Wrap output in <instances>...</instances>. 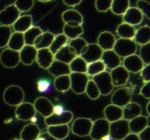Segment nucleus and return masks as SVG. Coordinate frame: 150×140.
<instances>
[{"label":"nucleus","instance_id":"f257e3e1","mask_svg":"<svg viewBox=\"0 0 150 140\" xmlns=\"http://www.w3.org/2000/svg\"><path fill=\"white\" fill-rule=\"evenodd\" d=\"M25 98V93L23 89L16 85L9 86L6 88L3 94L4 101L12 107H17L23 102Z\"/></svg>","mask_w":150,"mask_h":140},{"label":"nucleus","instance_id":"f03ea898","mask_svg":"<svg viewBox=\"0 0 150 140\" xmlns=\"http://www.w3.org/2000/svg\"><path fill=\"white\" fill-rule=\"evenodd\" d=\"M113 50L120 58H125L136 53L137 44L132 39L119 38L116 41Z\"/></svg>","mask_w":150,"mask_h":140},{"label":"nucleus","instance_id":"7ed1b4c3","mask_svg":"<svg viewBox=\"0 0 150 140\" xmlns=\"http://www.w3.org/2000/svg\"><path fill=\"white\" fill-rule=\"evenodd\" d=\"M93 122H94L88 117L76 118L71 123V130L74 135L78 136H88L90 135Z\"/></svg>","mask_w":150,"mask_h":140},{"label":"nucleus","instance_id":"20e7f679","mask_svg":"<svg viewBox=\"0 0 150 140\" xmlns=\"http://www.w3.org/2000/svg\"><path fill=\"white\" fill-rule=\"evenodd\" d=\"M92 80L96 83V87H98L101 95L107 96L112 92L114 86L112 84V80H111L110 72L104 71V72L94 76Z\"/></svg>","mask_w":150,"mask_h":140},{"label":"nucleus","instance_id":"39448f33","mask_svg":"<svg viewBox=\"0 0 150 140\" xmlns=\"http://www.w3.org/2000/svg\"><path fill=\"white\" fill-rule=\"evenodd\" d=\"M130 132L129 121L125 119H120L118 121L110 122V136L111 138L117 140H122Z\"/></svg>","mask_w":150,"mask_h":140},{"label":"nucleus","instance_id":"423d86ee","mask_svg":"<svg viewBox=\"0 0 150 140\" xmlns=\"http://www.w3.org/2000/svg\"><path fill=\"white\" fill-rule=\"evenodd\" d=\"M110 124L105 118H99L93 122L90 132L92 140H102L106 136L110 135Z\"/></svg>","mask_w":150,"mask_h":140},{"label":"nucleus","instance_id":"0eeeda50","mask_svg":"<svg viewBox=\"0 0 150 140\" xmlns=\"http://www.w3.org/2000/svg\"><path fill=\"white\" fill-rule=\"evenodd\" d=\"M70 80H71V89L76 94H82L85 93L88 82L89 80L87 73H75L71 72Z\"/></svg>","mask_w":150,"mask_h":140},{"label":"nucleus","instance_id":"6e6552de","mask_svg":"<svg viewBox=\"0 0 150 140\" xmlns=\"http://www.w3.org/2000/svg\"><path fill=\"white\" fill-rule=\"evenodd\" d=\"M21 16V12L14 5L7 6L0 12V24L2 26L11 27Z\"/></svg>","mask_w":150,"mask_h":140},{"label":"nucleus","instance_id":"1a4fd4ad","mask_svg":"<svg viewBox=\"0 0 150 140\" xmlns=\"http://www.w3.org/2000/svg\"><path fill=\"white\" fill-rule=\"evenodd\" d=\"M20 60V52L15 51L10 49H5L0 54V63L6 68L13 69L19 65Z\"/></svg>","mask_w":150,"mask_h":140},{"label":"nucleus","instance_id":"9d476101","mask_svg":"<svg viewBox=\"0 0 150 140\" xmlns=\"http://www.w3.org/2000/svg\"><path fill=\"white\" fill-rule=\"evenodd\" d=\"M103 50L99 47L97 43H88L83 51L81 54V57H82L88 63H91L93 62H96L101 60Z\"/></svg>","mask_w":150,"mask_h":140},{"label":"nucleus","instance_id":"9b49d317","mask_svg":"<svg viewBox=\"0 0 150 140\" xmlns=\"http://www.w3.org/2000/svg\"><path fill=\"white\" fill-rule=\"evenodd\" d=\"M110 74L113 86L117 87L126 85L130 78V72L123 65H119L115 69L111 70Z\"/></svg>","mask_w":150,"mask_h":140},{"label":"nucleus","instance_id":"f8f14e48","mask_svg":"<svg viewBox=\"0 0 150 140\" xmlns=\"http://www.w3.org/2000/svg\"><path fill=\"white\" fill-rule=\"evenodd\" d=\"M111 104L120 108H124L132 101V92L127 87H121L117 89L111 96Z\"/></svg>","mask_w":150,"mask_h":140},{"label":"nucleus","instance_id":"ddd939ff","mask_svg":"<svg viewBox=\"0 0 150 140\" xmlns=\"http://www.w3.org/2000/svg\"><path fill=\"white\" fill-rule=\"evenodd\" d=\"M36 115V111L35 109L34 104L30 102H22L16 107L15 116L21 121H31L33 117Z\"/></svg>","mask_w":150,"mask_h":140},{"label":"nucleus","instance_id":"4468645a","mask_svg":"<svg viewBox=\"0 0 150 140\" xmlns=\"http://www.w3.org/2000/svg\"><path fill=\"white\" fill-rule=\"evenodd\" d=\"M73 119V114L71 111L64 110L60 115L52 114L51 115L44 118V122L48 126L52 125H62V124H68Z\"/></svg>","mask_w":150,"mask_h":140},{"label":"nucleus","instance_id":"2eb2a0df","mask_svg":"<svg viewBox=\"0 0 150 140\" xmlns=\"http://www.w3.org/2000/svg\"><path fill=\"white\" fill-rule=\"evenodd\" d=\"M33 104H34L36 113H39L44 118L48 117L53 114L54 105L49 99H47L45 97L37 98Z\"/></svg>","mask_w":150,"mask_h":140},{"label":"nucleus","instance_id":"dca6fc26","mask_svg":"<svg viewBox=\"0 0 150 140\" xmlns=\"http://www.w3.org/2000/svg\"><path fill=\"white\" fill-rule=\"evenodd\" d=\"M123 66L129 72L138 73L140 72L142 68L144 67V63L139 55L133 54L127 57H125L123 60Z\"/></svg>","mask_w":150,"mask_h":140},{"label":"nucleus","instance_id":"f3484780","mask_svg":"<svg viewBox=\"0 0 150 140\" xmlns=\"http://www.w3.org/2000/svg\"><path fill=\"white\" fill-rule=\"evenodd\" d=\"M143 14L137 7H130L123 14V21L132 27L139 25L143 20Z\"/></svg>","mask_w":150,"mask_h":140},{"label":"nucleus","instance_id":"a211bd4d","mask_svg":"<svg viewBox=\"0 0 150 140\" xmlns=\"http://www.w3.org/2000/svg\"><path fill=\"white\" fill-rule=\"evenodd\" d=\"M37 49L34 46L25 45L20 51V60L24 65H32L36 61Z\"/></svg>","mask_w":150,"mask_h":140},{"label":"nucleus","instance_id":"6ab92c4d","mask_svg":"<svg viewBox=\"0 0 150 140\" xmlns=\"http://www.w3.org/2000/svg\"><path fill=\"white\" fill-rule=\"evenodd\" d=\"M62 20L64 24L71 26H80L83 24V16L76 10L70 9L62 13Z\"/></svg>","mask_w":150,"mask_h":140},{"label":"nucleus","instance_id":"aec40b11","mask_svg":"<svg viewBox=\"0 0 150 140\" xmlns=\"http://www.w3.org/2000/svg\"><path fill=\"white\" fill-rule=\"evenodd\" d=\"M116 41L115 35L109 31L102 32L97 37V44L103 51L113 49Z\"/></svg>","mask_w":150,"mask_h":140},{"label":"nucleus","instance_id":"412c9836","mask_svg":"<svg viewBox=\"0 0 150 140\" xmlns=\"http://www.w3.org/2000/svg\"><path fill=\"white\" fill-rule=\"evenodd\" d=\"M54 60V55L49 49H42L37 50L36 63L41 68L48 70Z\"/></svg>","mask_w":150,"mask_h":140},{"label":"nucleus","instance_id":"4be33fe9","mask_svg":"<svg viewBox=\"0 0 150 140\" xmlns=\"http://www.w3.org/2000/svg\"><path fill=\"white\" fill-rule=\"evenodd\" d=\"M49 72L55 78L64 76V75H70L71 71L68 63H64L63 62L54 60L51 65L48 68Z\"/></svg>","mask_w":150,"mask_h":140},{"label":"nucleus","instance_id":"5701e85b","mask_svg":"<svg viewBox=\"0 0 150 140\" xmlns=\"http://www.w3.org/2000/svg\"><path fill=\"white\" fill-rule=\"evenodd\" d=\"M101 60L103 62L106 68L110 69V71L121 64V58L115 53L113 49L103 51Z\"/></svg>","mask_w":150,"mask_h":140},{"label":"nucleus","instance_id":"b1692460","mask_svg":"<svg viewBox=\"0 0 150 140\" xmlns=\"http://www.w3.org/2000/svg\"><path fill=\"white\" fill-rule=\"evenodd\" d=\"M41 132V129L37 124L28 123L21 131V140H36Z\"/></svg>","mask_w":150,"mask_h":140},{"label":"nucleus","instance_id":"393cba45","mask_svg":"<svg viewBox=\"0 0 150 140\" xmlns=\"http://www.w3.org/2000/svg\"><path fill=\"white\" fill-rule=\"evenodd\" d=\"M76 56H78L75 54L73 49L68 44H66L54 55V59L69 64Z\"/></svg>","mask_w":150,"mask_h":140},{"label":"nucleus","instance_id":"a878e982","mask_svg":"<svg viewBox=\"0 0 150 140\" xmlns=\"http://www.w3.org/2000/svg\"><path fill=\"white\" fill-rule=\"evenodd\" d=\"M104 118L109 122H113L123 119V108L113 104H110L105 107L103 110Z\"/></svg>","mask_w":150,"mask_h":140},{"label":"nucleus","instance_id":"bb28decb","mask_svg":"<svg viewBox=\"0 0 150 140\" xmlns=\"http://www.w3.org/2000/svg\"><path fill=\"white\" fill-rule=\"evenodd\" d=\"M47 132L50 134L53 137L57 140L65 139L69 133H70V127L68 124H62V125H52L48 126Z\"/></svg>","mask_w":150,"mask_h":140},{"label":"nucleus","instance_id":"cd10ccee","mask_svg":"<svg viewBox=\"0 0 150 140\" xmlns=\"http://www.w3.org/2000/svg\"><path fill=\"white\" fill-rule=\"evenodd\" d=\"M146 126H148V118L145 115H139L129 121V129L131 133L139 135Z\"/></svg>","mask_w":150,"mask_h":140},{"label":"nucleus","instance_id":"c85d7f7f","mask_svg":"<svg viewBox=\"0 0 150 140\" xmlns=\"http://www.w3.org/2000/svg\"><path fill=\"white\" fill-rule=\"evenodd\" d=\"M31 27H33V18L31 15H23L20 16L19 19L13 25L14 32L24 34Z\"/></svg>","mask_w":150,"mask_h":140},{"label":"nucleus","instance_id":"c756f323","mask_svg":"<svg viewBox=\"0 0 150 140\" xmlns=\"http://www.w3.org/2000/svg\"><path fill=\"white\" fill-rule=\"evenodd\" d=\"M142 108L137 102H130L123 108V119L131 121L132 119L140 115Z\"/></svg>","mask_w":150,"mask_h":140},{"label":"nucleus","instance_id":"7c9ffc66","mask_svg":"<svg viewBox=\"0 0 150 140\" xmlns=\"http://www.w3.org/2000/svg\"><path fill=\"white\" fill-rule=\"evenodd\" d=\"M55 34L51 32H43L42 34H40L36 40L35 41L34 47L38 50L42 49H49L55 38Z\"/></svg>","mask_w":150,"mask_h":140},{"label":"nucleus","instance_id":"2f4dec72","mask_svg":"<svg viewBox=\"0 0 150 140\" xmlns=\"http://www.w3.org/2000/svg\"><path fill=\"white\" fill-rule=\"evenodd\" d=\"M133 41L140 46L150 42V27L143 26L136 30Z\"/></svg>","mask_w":150,"mask_h":140},{"label":"nucleus","instance_id":"473e14b6","mask_svg":"<svg viewBox=\"0 0 150 140\" xmlns=\"http://www.w3.org/2000/svg\"><path fill=\"white\" fill-rule=\"evenodd\" d=\"M25 45L26 44H25V40H24V34L22 33L14 32L12 34L7 46H8V49L20 52Z\"/></svg>","mask_w":150,"mask_h":140},{"label":"nucleus","instance_id":"72a5a7b5","mask_svg":"<svg viewBox=\"0 0 150 140\" xmlns=\"http://www.w3.org/2000/svg\"><path fill=\"white\" fill-rule=\"evenodd\" d=\"M88 64V63L82 57L78 56L69 63L70 71L75 73H87Z\"/></svg>","mask_w":150,"mask_h":140},{"label":"nucleus","instance_id":"f704fd0d","mask_svg":"<svg viewBox=\"0 0 150 140\" xmlns=\"http://www.w3.org/2000/svg\"><path fill=\"white\" fill-rule=\"evenodd\" d=\"M116 32H117V34L119 36V38L133 40L135 33H136V29L134 28V27L123 22L117 26Z\"/></svg>","mask_w":150,"mask_h":140},{"label":"nucleus","instance_id":"c9c22d12","mask_svg":"<svg viewBox=\"0 0 150 140\" xmlns=\"http://www.w3.org/2000/svg\"><path fill=\"white\" fill-rule=\"evenodd\" d=\"M84 33V29L82 25L80 26H71L68 24H64L63 27V34L68 38V40H73L80 37Z\"/></svg>","mask_w":150,"mask_h":140},{"label":"nucleus","instance_id":"e433bc0d","mask_svg":"<svg viewBox=\"0 0 150 140\" xmlns=\"http://www.w3.org/2000/svg\"><path fill=\"white\" fill-rule=\"evenodd\" d=\"M54 87L59 93H65L71 89V80L69 75L57 77L54 79Z\"/></svg>","mask_w":150,"mask_h":140},{"label":"nucleus","instance_id":"4c0bfd02","mask_svg":"<svg viewBox=\"0 0 150 140\" xmlns=\"http://www.w3.org/2000/svg\"><path fill=\"white\" fill-rule=\"evenodd\" d=\"M130 8V0H112L110 10L115 15H122Z\"/></svg>","mask_w":150,"mask_h":140},{"label":"nucleus","instance_id":"58836bf2","mask_svg":"<svg viewBox=\"0 0 150 140\" xmlns=\"http://www.w3.org/2000/svg\"><path fill=\"white\" fill-rule=\"evenodd\" d=\"M42 33H43L42 30L39 27H31L28 31H26L23 34H24V40H25V44L34 46L35 41Z\"/></svg>","mask_w":150,"mask_h":140},{"label":"nucleus","instance_id":"ea45409f","mask_svg":"<svg viewBox=\"0 0 150 140\" xmlns=\"http://www.w3.org/2000/svg\"><path fill=\"white\" fill-rule=\"evenodd\" d=\"M67 42H68V38L64 34H59L55 36L49 49L51 51V53L53 55H55L61 48L65 46L67 44Z\"/></svg>","mask_w":150,"mask_h":140},{"label":"nucleus","instance_id":"a19ab883","mask_svg":"<svg viewBox=\"0 0 150 140\" xmlns=\"http://www.w3.org/2000/svg\"><path fill=\"white\" fill-rule=\"evenodd\" d=\"M106 70V66L103 63L102 60H98L96 62H93L91 63L88 64V70H87V74L88 76H96Z\"/></svg>","mask_w":150,"mask_h":140},{"label":"nucleus","instance_id":"79ce46f5","mask_svg":"<svg viewBox=\"0 0 150 140\" xmlns=\"http://www.w3.org/2000/svg\"><path fill=\"white\" fill-rule=\"evenodd\" d=\"M88 44V43L87 42V41L81 37H78L73 40H70V42H68V45L73 49V51L77 56H81V52L83 51V49L86 48Z\"/></svg>","mask_w":150,"mask_h":140},{"label":"nucleus","instance_id":"37998d69","mask_svg":"<svg viewBox=\"0 0 150 140\" xmlns=\"http://www.w3.org/2000/svg\"><path fill=\"white\" fill-rule=\"evenodd\" d=\"M12 34L13 33L10 27L0 26V49H3L8 45Z\"/></svg>","mask_w":150,"mask_h":140},{"label":"nucleus","instance_id":"c03bdc74","mask_svg":"<svg viewBox=\"0 0 150 140\" xmlns=\"http://www.w3.org/2000/svg\"><path fill=\"white\" fill-rule=\"evenodd\" d=\"M85 94L91 100H96L101 96V94H100V91H99L98 87H96V83L92 79L88 80L86 90H85Z\"/></svg>","mask_w":150,"mask_h":140},{"label":"nucleus","instance_id":"a18cd8bd","mask_svg":"<svg viewBox=\"0 0 150 140\" xmlns=\"http://www.w3.org/2000/svg\"><path fill=\"white\" fill-rule=\"evenodd\" d=\"M13 5L21 13H26L33 8L34 0H16Z\"/></svg>","mask_w":150,"mask_h":140},{"label":"nucleus","instance_id":"49530a36","mask_svg":"<svg viewBox=\"0 0 150 140\" xmlns=\"http://www.w3.org/2000/svg\"><path fill=\"white\" fill-rule=\"evenodd\" d=\"M136 7L141 12L143 16L150 20V2L146 0H138L136 2Z\"/></svg>","mask_w":150,"mask_h":140},{"label":"nucleus","instance_id":"de8ad7c7","mask_svg":"<svg viewBox=\"0 0 150 140\" xmlns=\"http://www.w3.org/2000/svg\"><path fill=\"white\" fill-rule=\"evenodd\" d=\"M139 57L141 58L144 64L150 63V42L144 44L139 49Z\"/></svg>","mask_w":150,"mask_h":140},{"label":"nucleus","instance_id":"09e8293b","mask_svg":"<svg viewBox=\"0 0 150 140\" xmlns=\"http://www.w3.org/2000/svg\"><path fill=\"white\" fill-rule=\"evenodd\" d=\"M112 0H96L95 6L99 13H106L110 10Z\"/></svg>","mask_w":150,"mask_h":140},{"label":"nucleus","instance_id":"8fccbe9b","mask_svg":"<svg viewBox=\"0 0 150 140\" xmlns=\"http://www.w3.org/2000/svg\"><path fill=\"white\" fill-rule=\"evenodd\" d=\"M50 83L47 79H40L37 82V90L39 93H47L50 90Z\"/></svg>","mask_w":150,"mask_h":140},{"label":"nucleus","instance_id":"3c124183","mask_svg":"<svg viewBox=\"0 0 150 140\" xmlns=\"http://www.w3.org/2000/svg\"><path fill=\"white\" fill-rule=\"evenodd\" d=\"M140 76L143 79V81L147 82L150 81V63L144 65L140 72Z\"/></svg>","mask_w":150,"mask_h":140},{"label":"nucleus","instance_id":"603ef678","mask_svg":"<svg viewBox=\"0 0 150 140\" xmlns=\"http://www.w3.org/2000/svg\"><path fill=\"white\" fill-rule=\"evenodd\" d=\"M139 94H140V95H142L144 98L150 100V81L146 82V83L142 86V87L140 88Z\"/></svg>","mask_w":150,"mask_h":140},{"label":"nucleus","instance_id":"864d4df0","mask_svg":"<svg viewBox=\"0 0 150 140\" xmlns=\"http://www.w3.org/2000/svg\"><path fill=\"white\" fill-rule=\"evenodd\" d=\"M139 137L140 140H150V126H146L139 134Z\"/></svg>","mask_w":150,"mask_h":140},{"label":"nucleus","instance_id":"5fc2aeb1","mask_svg":"<svg viewBox=\"0 0 150 140\" xmlns=\"http://www.w3.org/2000/svg\"><path fill=\"white\" fill-rule=\"evenodd\" d=\"M63 3L67 6H71V7H74L79 6L83 0H62Z\"/></svg>","mask_w":150,"mask_h":140},{"label":"nucleus","instance_id":"6e6d98bb","mask_svg":"<svg viewBox=\"0 0 150 140\" xmlns=\"http://www.w3.org/2000/svg\"><path fill=\"white\" fill-rule=\"evenodd\" d=\"M36 140H57V139L53 137L50 134H49L46 131V132H41V134L39 135V136Z\"/></svg>","mask_w":150,"mask_h":140},{"label":"nucleus","instance_id":"4d7b16f0","mask_svg":"<svg viewBox=\"0 0 150 140\" xmlns=\"http://www.w3.org/2000/svg\"><path fill=\"white\" fill-rule=\"evenodd\" d=\"M64 111V108L62 105H55L53 108V114L55 115H60Z\"/></svg>","mask_w":150,"mask_h":140},{"label":"nucleus","instance_id":"13d9d810","mask_svg":"<svg viewBox=\"0 0 150 140\" xmlns=\"http://www.w3.org/2000/svg\"><path fill=\"white\" fill-rule=\"evenodd\" d=\"M122 140H140L139 137V135L134 134V133H129L125 138H123Z\"/></svg>","mask_w":150,"mask_h":140},{"label":"nucleus","instance_id":"bf43d9fd","mask_svg":"<svg viewBox=\"0 0 150 140\" xmlns=\"http://www.w3.org/2000/svg\"><path fill=\"white\" fill-rule=\"evenodd\" d=\"M146 113L148 114V115L150 116V101H149L147 102V104H146Z\"/></svg>","mask_w":150,"mask_h":140},{"label":"nucleus","instance_id":"052dcab7","mask_svg":"<svg viewBox=\"0 0 150 140\" xmlns=\"http://www.w3.org/2000/svg\"><path fill=\"white\" fill-rule=\"evenodd\" d=\"M40 2H43V3H46V2H50V1H53V0H38Z\"/></svg>","mask_w":150,"mask_h":140},{"label":"nucleus","instance_id":"680f3d73","mask_svg":"<svg viewBox=\"0 0 150 140\" xmlns=\"http://www.w3.org/2000/svg\"><path fill=\"white\" fill-rule=\"evenodd\" d=\"M110 140H117V139H114V138H110Z\"/></svg>","mask_w":150,"mask_h":140},{"label":"nucleus","instance_id":"e2e57ef3","mask_svg":"<svg viewBox=\"0 0 150 140\" xmlns=\"http://www.w3.org/2000/svg\"><path fill=\"white\" fill-rule=\"evenodd\" d=\"M13 140H21V139H13Z\"/></svg>","mask_w":150,"mask_h":140}]
</instances>
